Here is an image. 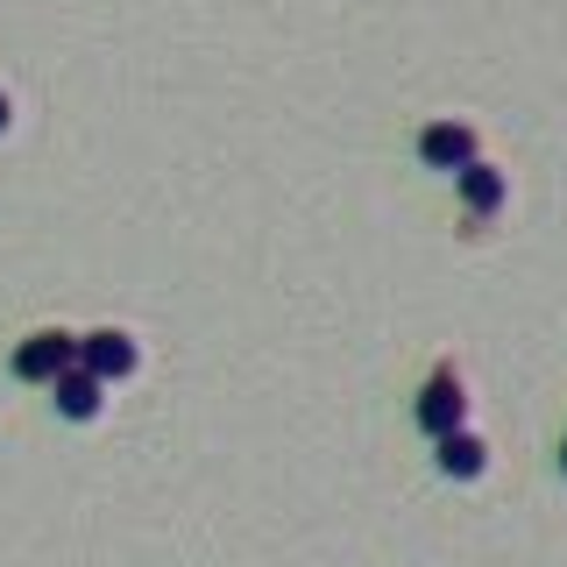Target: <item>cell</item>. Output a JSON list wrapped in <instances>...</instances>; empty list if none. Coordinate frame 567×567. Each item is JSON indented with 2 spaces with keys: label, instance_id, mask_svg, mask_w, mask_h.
<instances>
[{
  "label": "cell",
  "instance_id": "obj_4",
  "mask_svg": "<svg viewBox=\"0 0 567 567\" xmlns=\"http://www.w3.org/2000/svg\"><path fill=\"white\" fill-rule=\"evenodd\" d=\"M419 156L433 171H454L461 177L483 150H475V128H468V121H425V128H419Z\"/></svg>",
  "mask_w": 567,
  "mask_h": 567
},
{
  "label": "cell",
  "instance_id": "obj_8",
  "mask_svg": "<svg viewBox=\"0 0 567 567\" xmlns=\"http://www.w3.org/2000/svg\"><path fill=\"white\" fill-rule=\"evenodd\" d=\"M8 121H14V100H8V93H0V135H8Z\"/></svg>",
  "mask_w": 567,
  "mask_h": 567
},
{
  "label": "cell",
  "instance_id": "obj_6",
  "mask_svg": "<svg viewBox=\"0 0 567 567\" xmlns=\"http://www.w3.org/2000/svg\"><path fill=\"white\" fill-rule=\"evenodd\" d=\"M50 390H58V412H64V419H100V404H106V398H100L106 383L93 377V369H64Z\"/></svg>",
  "mask_w": 567,
  "mask_h": 567
},
{
  "label": "cell",
  "instance_id": "obj_5",
  "mask_svg": "<svg viewBox=\"0 0 567 567\" xmlns=\"http://www.w3.org/2000/svg\"><path fill=\"white\" fill-rule=\"evenodd\" d=\"M433 461H440V475H454V483H475V475L489 468V447L461 425V433H440L433 440Z\"/></svg>",
  "mask_w": 567,
  "mask_h": 567
},
{
  "label": "cell",
  "instance_id": "obj_2",
  "mask_svg": "<svg viewBox=\"0 0 567 567\" xmlns=\"http://www.w3.org/2000/svg\"><path fill=\"white\" fill-rule=\"evenodd\" d=\"M419 425L433 440L468 425V383H461V369H433V377H425V390H419Z\"/></svg>",
  "mask_w": 567,
  "mask_h": 567
},
{
  "label": "cell",
  "instance_id": "obj_7",
  "mask_svg": "<svg viewBox=\"0 0 567 567\" xmlns=\"http://www.w3.org/2000/svg\"><path fill=\"white\" fill-rule=\"evenodd\" d=\"M461 199H468V213H496V206H504V171L475 156V164L461 171Z\"/></svg>",
  "mask_w": 567,
  "mask_h": 567
},
{
  "label": "cell",
  "instance_id": "obj_9",
  "mask_svg": "<svg viewBox=\"0 0 567 567\" xmlns=\"http://www.w3.org/2000/svg\"><path fill=\"white\" fill-rule=\"evenodd\" d=\"M560 468H567V440H560Z\"/></svg>",
  "mask_w": 567,
  "mask_h": 567
},
{
  "label": "cell",
  "instance_id": "obj_3",
  "mask_svg": "<svg viewBox=\"0 0 567 567\" xmlns=\"http://www.w3.org/2000/svg\"><path fill=\"white\" fill-rule=\"evenodd\" d=\"M135 362H142L135 333H121V327H93V333H79V369H93L100 383L135 377Z\"/></svg>",
  "mask_w": 567,
  "mask_h": 567
},
{
  "label": "cell",
  "instance_id": "obj_1",
  "mask_svg": "<svg viewBox=\"0 0 567 567\" xmlns=\"http://www.w3.org/2000/svg\"><path fill=\"white\" fill-rule=\"evenodd\" d=\"M64 369H79V333L43 327V333H29V341L14 348V377L22 383H58Z\"/></svg>",
  "mask_w": 567,
  "mask_h": 567
}]
</instances>
